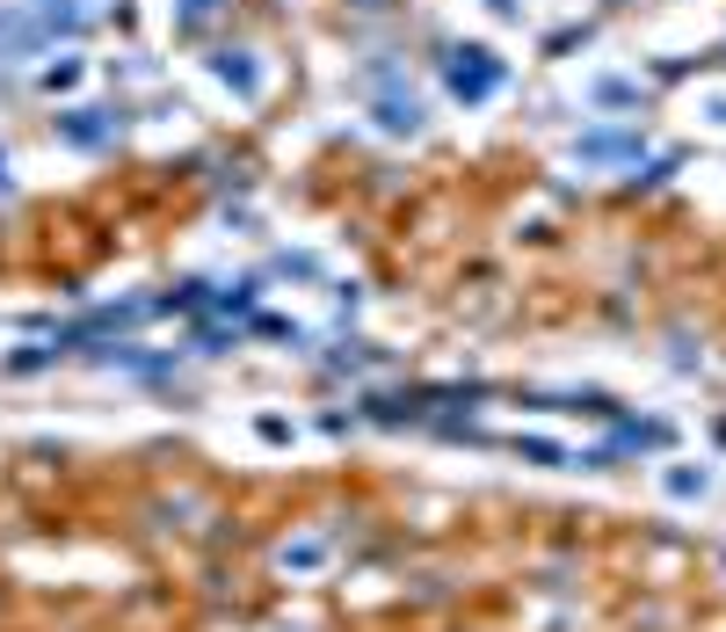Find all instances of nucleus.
Returning <instances> with one entry per match:
<instances>
[{
	"label": "nucleus",
	"mask_w": 726,
	"mask_h": 632,
	"mask_svg": "<svg viewBox=\"0 0 726 632\" xmlns=\"http://www.w3.org/2000/svg\"><path fill=\"white\" fill-rule=\"evenodd\" d=\"M502 81H509V66L487 52V44H458V52L444 58V88L458 95V103H487Z\"/></svg>",
	"instance_id": "1"
},
{
	"label": "nucleus",
	"mask_w": 726,
	"mask_h": 632,
	"mask_svg": "<svg viewBox=\"0 0 726 632\" xmlns=\"http://www.w3.org/2000/svg\"><path fill=\"white\" fill-rule=\"evenodd\" d=\"M124 124H117V109H66L58 117V139L66 146H81V153H95V146H109Z\"/></svg>",
	"instance_id": "2"
},
{
	"label": "nucleus",
	"mask_w": 726,
	"mask_h": 632,
	"mask_svg": "<svg viewBox=\"0 0 726 632\" xmlns=\"http://www.w3.org/2000/svg\"><path fill=\"white\" fill-rule=\"evenodd\" d=\"M211 73H218L233 95H247V103L261 95V73H255V58H247V52H211Z\"/></svg>",
	"instance_id": "3"
},
{
	"label": "nucleus",
	"mask_w": 726,
	"mask_h": 632,
	"mask_svg": "<svg viewBox=\"0 0 726 632\" xmlns=\"http://www.w3.org/2000/svg\"><path fill=\"white\" fill-rule=\"evenodd\" d=\"M640 153V131H596V139H581V160H632Z\"/></svg>",
	"instance_id": "4"
},
{
	"label": "nucleus",
	"mask_w": 726,
	"mask_h": 632,
	"mask_svg": "<svg viewBox=\"0 0 726 632\" xmlns=\"http://www.w3.org/2000/svg\"><path fill=\"white\" fill-rule=\"evenodd\" d=\"M378 124H385V131H415V124H421V103H415V95H407V103H399V95H385V103H378Z\"/></svg>",
	"instance_id": "5"
},
{
	"label": "nucleus",
	"mask_w": 726,
	"mask_h": 632,
	"mask_svg": "<svg viewBox=\"0 0 726 632\" xmlns=\"http://www.w3.org/2000/svg\"><path fill=\"white\" fill-rule=\"evenodd\" d=\"M516 451L531 458V465H567V451H559V443H545V437H516Z\"/></svg>",
	"instance_id": "6"
},
{
	"label": "nucleus",
	"mask_w": 726,
	"mask_h": 632,
	"mask_svg": "<svg viewBox=\"0 0 726 632\" xmlns=\"http://www.w3.org/2000/svg\"><path fill=\"white\" fill-rule=\"evenodd\" d=\"M669 494H705V465H697V473H691V465H675V473H669Z\"/></svg>",
	"instance_id": "7"
},
{
	"label": "nucleus",
	"mask_w": 726,
	"mask_h": 632,
	"mask_svg": "<svg viewBox=\"0 0 726 632\" xmlns=\"http://www.w3.org/2000/svg\"><path fill=\"white\" fill-rule=\"evenodd\" d=\"M81 81V58H58V66H44V88H73Z\"/></svg>",
	"instance_id": "8"
},
{
	"label": "nucleus",
	"mask_w": 726,
	"mask_h": 632,
	"mask_svg": "<svg viewBox=\"0 0 726 632\" xmlns=\"http://www.w3.org/2000/svg\"><path fill=\"white\" fill-rule=\"evenodd\" d=\"M211 8H218V0H182V15H190V22H196V15H211Z\"/></svg>",
	"instance_id": "9"
},
{
	"label": "nucleus",
	"mask_w": 726,
	"mask_h": 632,
	"mask_svg": "<svg viewBox=\"0 0 726 632\" xmlns=\"http://www.w3.org/2000/svg\"><path fill=\"white\" fill-rule=\"evenodd\" d=\"M0 190H8V160H0Z\"/></svg>",
	"instance_id": "10"
}]
</instances>
